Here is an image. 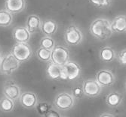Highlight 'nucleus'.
<instances>
[{
  "label": "nucleus",
  "instance_id": "nucleus-5",
  "mask_svg": "<svg viewBox=\"0 0 126 117\" xmlns=\"http://www.w3.org/2000/svg\"><path fill=\"white\" fill-rule=\"evenodd\" d=\"M20 63L10 52L2 56L0 62V72L4 75H11L17 71Z\"/></svg>",
  "mask_w": 126,
  "mask_h": 117
},
{
  "label": "nucleus",
  "instance_id": "nucleus-14",
  "mask_svg": "<svg viewBox=\"0 0 126 117\" xmlns=\"http://www.w3.org/2000/svg\"><path fill=\"white\" fill-rule=\"evenodd\" d=\"M124 101L123 95L119 91H111L105 97V104L110 108L115 109L120 107Z\"/></svg>",
  "mask_w": 126,
  "mask_h": 117
},
{
  "label": "nucleus",
  "instance_id": "nucleus-23",
  "mask_svg": "<svg viewBox=\"0 0 126 117\" xmlns=\"http://www.w3.org/2000/svg\"><path fill=\"white\" fill-rule=\"evenodd\" d=\"M40 47L47 49L48 50H52L56 46V42L51 36H44L41 38L39 41Z\"/></svg>",
  "mask_w": 126,
  "mask_h": 117
},
{
  "label": "nucleus",
  "instance_id": "nucleus-25",
  "mask_svg": "<svg viewBox=\"0 0 126 117\" xmlns=\"http://www.w3.org/2000/svg\"><path fill=\"white\" fill-rule=\"evenodd\" d=\"M89 2L97 8H107L112 5L113 0H89Z\"/></svg>",
  "mask_w": 126,
  "mask_h": 117
},
{
  "label": "nucleus",
  "instance_id": "nucleus-31",
  "mask_svg": "<svg viewBox=\"0 0 126 117\" xmlns=\"http://www.w3.org/2000/svg\"><path fill=\"white\" fill-rule=\"evenodd\" d=\"M125 91H126V80H125Z\"/></svg>",
  "mask_w": 126,
  "mask_h": 117
},
{
  "label": "nucleus",
  "instance_id": "nucleus-19",
  "mask_svg": "<svg viewBox=\"0 0 126 117\" xmlns=\"http://www.w3.org/2000/svg\"><path fill=\"white\" fill-rule=\"evenodd\" d=\"M111 26L114 33L126 32V15L119 14L114 17L111 21Z\"/></svg>",
  "mask_w": 126,
  "mask_h": 117
},
{
  "label": "nucleus",
  "instance_id": "nucleus-4",
  "mask_svg": "<svg viewBox=\"0 0 126 117\" xmlns=\"http://www.w3.org/2000/svg\"><path fill=\"white\" fill-rule=\"evenodd\" d=\"M75 98L68 92H60L54 100V107L61 111H67L71 110L75 105Z\"/></svg>",
  "mask_w": 126,
  "mask_h": 117
},
{
  "label": "nucleus",
  "instance_id": "nucleus-10",
  "mask_svg": "<svg viewBox=\"0 0 126 117\" xmlns=\"http://www.w3.org/2000/svg\"><path fill=\"white\" fill-rule=\"evenodd\" d=\"M2 92L4 96L11 99L14 101L19 99L21 95L20 86L12 80H8L5 82Z\"/></svg>",
  "mask_w": 126,
  "mask_h": 117
},
{
  "label": "nucleus",
  "instance_id": "nucleus-6",
  "mask_svg": "<svg viewBox=\"0 0 126 117\" xmlns=\"http://www.w3.org/2000/svg\"><path fill=\"white\" fill-rule=\"evenodd\" d=\"M70 50L66 46L56 45L54 48L51 50V62L58 65L63 66L67 62L70 60Z\"/></svg>",
  "mask_w": 126,
  "mask_h": 117
},
{
  "label": "nucleus",
  "instance_id": "nucleus-7",
  "mask_svg": "<svg viewBox=\"0 0 126 117\" xmlns=\"http://www.w3.org/2000/svg\"><path fill=\"white\" fill-rule=\"evenodd\" d=\"M97 83L102 88H110L116 82V77L110 69L102 68L96 73L95 78Z\"/></svg>",
  "mask_w": 126,
  "mask_h": 117
},
{
  "label": "nucleus",
  "instance_id": "nucleus-15",
  "mask_svg": "<svg viewBox=\"0 0 126 117\" xmlns=\"http://www.w3.org/2000/svg\"><path fill=\"white\" fill-rule=\"evenodd\" d=\"M42 21V20L40 18L39 15L34 14H30L27 17L24 26L27 28V29L31 35L35 34L41 30Z\"/></svg>",
  "mask_w": 126,
  "mask_h": 117
},
{
  "label": "nucleus",
  "instance_id": "nucleus-32",
  "mask_svg": "<svg viewBox=\"0 0 126 117\" xmlns=\"http://www.w3.org/2000/svg\"><path fill=\"white\" fill-rule=\"evenodd\" d=\"M62 117H67V116H62Z\"/></svg>",
  "mask_w": 126,
  "mask_h": 117
},
{
  "label": "nucleus",
  "instance_id": "nucleus-28",
  "mask_svg": "<svg viewBox=\"0 0 126 117\" xmlns=\"http://www.w3.org/2000/svg\"><path fill=\"white\" fill-rule=\"evenodd\" d=\"M44 117H61V116L58 111L51 109L46 114H45Z\"/></svg>",
  "mask_w": 126,
  "mask_h": 117
},
{
  "label": "nucleus",
  "instance_id": "nucleus-26",
  "mask_svg": "<svg viewBox=\"0 0 126 117\" xmlns=\"http://www.w3.org/2000/svg\"><path fill=\"white\" fill-rule=\"evenodd\" d=\"M116 60L121 66L126 67V48L121 50L117 53Z\"/></svg>",
  "mask_w": 126,
  "mask_h": 117
},
{
  "label": "nucleus",
  "instance_id": "nucleus-11",
  "mask_svg": "<svg viewBox=\"0 0 126 117\" xmlns=\"http://www.w3.org/2000/svg\"><path fill=\"white\" fill-rule=\"evenodd\" d=\"M19 101L23 107L26 109H32L35 108L39 103V99L35 92L27 91L21 92V95L19 98Z\"/></svg>",
  "mask_w": 126,
  "mask_h": 117
},
{
  "label": "nucleus",
  "instance_id": "nucleus-21",
  "mask_svg": "<svg viewBox=\"0 0 126 117\" xmlns=\"http://www.w3.org/2000/svg\"><path fill=\"white\" fill-rule=\"evenodd\" d=\"M15 106V101L11 99L4 95L0 98V110L3 113H11L13 111Z\"/></svg>",
  "mask_w": 126,
  "mask_h": 117
},
{
  "label": "nucleus",
  "instance_id": "nucleus-20",
  "mask_svg": "<svg viewBox=\"0 0 126 117\" xmlns=\"http://www.w3.org/2000/svg\"><path fill=\"white\" fill-rule=\"evenodd\" d=\"M14 21V15L8 12L5 8L0 10V27L7 28L12 25Z\"/></svg>",
  "mask_w": 126,
  "mask_h": 117
},
{
  "label": "nucleus",
  "instance_id": "nucleus-18",
  "mask_svg": "<svg viewBox=\"0 0 126 117\" xmlns=\"http://www.w3.org/2000/svg\"><path fill=\"white\" fill-rule=\"evenodd\" d=\"M58 29L57 22L52 19H45L42 21L41 32L45 36H52L56 33Z\"/></svg>",
  "mask_w": 126,
  "mask_h": 117
},
{
  "label": "nucleus",
  "instance_id": "nucleus-24",
  "mask_svg": "<svg viewBox=\"0 0 126 117\" xmlns=\"http://www.w3.org/2000/svg\"><path fill=\"white\" fill-rule=\"evenodd\" d=\"M35 108L39 115L41 116H45V114L51 109V106L47 102H40L37 104Z\"/></svg>",
  "mask_w": 126,
  "mask_h": 117
},
{
  "label": "nucleus",
  "instance_id": "nucleus-8",
  "mask_svg": "<svg viewBox=\"0 0 126 117\" xmlns=\"http://www.w3.org/2000/svg\"><path fill=\"white\" fill-rule=\"evenodd\" d=\"M84 95L88 98H97L103 91V88L97 83L94 78H88L82 82V86Z\"/></svg>",
  "mask_w": 126,
  "mask_h": 117
},
{
  "label": "nucleus",
  "instance_id": "nucleus-2",
  "mask_svg": "<svg viewBox=\"0 0 126 117\" xmlns=\"http://www.w3.org/2000/svg\"><path fill=\"white\" fill-rule=\"evenodd\" d=\"M10 53L20 63L28 62L33 54L32 49L28 43H15L11 47Z\"/></svg>",
  "mask_w": 126,
  "mask_h": 117
},
{
  "label": "nucleus",
  "instance_id": "nucleus-30",
  "mask_svg": "<svg viewBox=\"0 0 126 117\" xmlns=\"http://www.w3.org/2000/svg\"><path fill=\"white\" fill-rule=\"evenodd\" d=\"M2 56H3V55H2V51H1V50H0V62H1V61H2Z\"/></svg>",
  "mask_w": 126,
  "mask_h": 117
},
{
  "label": "nucleus",
  "instance_id": "nucleus-3",
  "mask_svg": "<svg viewBox=\"0 0 126 117\" xmlns=\"http://www.w3.org/2000/svg\"><path fill=\"white\" fill-rule=\"evenodd\" d=\"M84 40V35L80 28L76 24L68 26L64 32V41L69 46H78Z\"/></svg>",
  "mask_w": 126,
  "mask_h": 117
},
{
  "label": "nucleus",
  "instance_id": "nucleus-17",
  "mask_svg": "<svg viewBox=\"0 0 126 117\" xmlns=\"http://www.w3.org/2000/svg\"><path fill=\"white\" fill-rule=\"evenodd\" d=\"M99 58L101 62L104 63H110L115 61L117 58L116 50L112 46L107 45L100 48L99 51Z\"/></svg>",
  "mask_w": 126,
  "mask_h": 117
},
{
  "label": "nucleus",
  "instance_id": "nucleus-29",
  "mask_svg": "<svg viewBox=\"0 0 126 117\" xmlns=\"http://www.w3.org/2000/svg\"><path fill=\"white\" fill-rule=\"evenodd\" d=\"M98 117H116V116L112 113L104 112V113H102L101 114H100Z\"/></svg>",
  "mask_w": 126,
  "mask_h": 117
},
{
  "label": "nucleus",
  "instance_id": "nucleus-13",
  "mask_svg": "<svg viewBox=\"0 0 126 117\" xmlns=\"http://www.w3.org/2000/svg\"><path fill=\"white\" fill-rule=\"evenodd\" d=\"M27 6L26 0H5L4 8L13 15L24 11Z\"/></svg>",
  "mask_w": 126,
  "mask_h": 117
},
{
  "label": "nucleus",
  "instance_id": "nucleus-22",
  "mask_svg": "<svg viewBox=\"0 0 126 117\" xmlns=\"http://www.w3.org/2000/svg\"><path fill=\"white\" fill-rule=\"evenodd\" d=\"M36 56L38 59L44 62H51V51L47 49H45L42 47H39L36 50Z\"/></svg>",
  "mask_w": 126,
  "mask_h": 117
},
{
  "label": "nucleus",
  "instance_id": "nucleus-16",
  "mask_svg": "<svg viewBox=\"0 0 126 117\" xmlns=\"http://www.w3.org/2000/svg\"><path fill=\"white\" fill-rule=\"evenodd\" d=\"M32 35L24 26H18L14 28L12 37L15 43H28L30 41Z\"/></svg>",
  "mask_w": 126,
  "mask_h": 117
},
{
  "label": "nucleus",
  "instance_id": "nucleus-12",
  "mask_svg": "<svg viewBox=\"0 0 126 117\" xmlns=\"http://www.w3.org/2000/svg\"><path fill=\"white\" fill-rule=\"evenodd\" d=\"M47 76L54 80H66V74L63 70V67L58 65L52 62H49L46 67Z\"/></svg>",
  "mask_w": 126,
  "mask_h": 117
},
{
  "label": "nucleus",
  "instance_id": "nucleus-27",
  "mask_svg": "<svg viewBox=\"0 0 126 117\" xmlns=\"http://www.w3.org/2000/svg\"><path fill=\"white\" fill-rule=\"evenodd\" d=\"M71 94L75 98H78V99H81L83 98L84 96V92L82 90V86H75L71 90Z\"/></svg>",
  "mask_w": 126,
  "mask_h": 117
},
{
  "label": "nucleus",
  "instance_id": "nucleus-1",
  "mask_svg": "<svg viewBox=\"0 0 126 117\" xmlns=\"http://www.w3.org/2000/svg\"><path fill=\"white\" fill-rule=\"evenodd\" d=\"M89 32L91 35L99 41L108 40L114 34L111 20L105 17H98L94 20L90 25Z\"/></svg>",
  "mask_w": 126,
  "mask_h": 117
},
{
  "label": "nucleus",
  "instance_id": "nucleus-9",
  "mask_svg": "<svg viewBox=\"0 0 126 117\" xmlns=\"http://www.w3.org/2000/svg\"><path fill=\"white\" fill-rule=\"evenodd\" d=\"M62 67L66 77V80H76L79 79L82 74L81 66H80V65L78 62L75 61L70 60Z\"/></svg>",
  "mask_w": 126,
  "mask_h": 117
}]
</instances>
